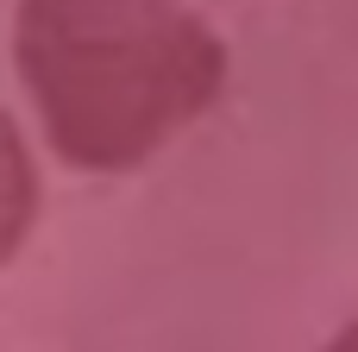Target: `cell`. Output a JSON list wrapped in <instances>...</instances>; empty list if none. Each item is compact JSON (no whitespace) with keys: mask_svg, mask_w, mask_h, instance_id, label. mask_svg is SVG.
<instances>
[{"mask_svg":"<svg viewBox=\"0 0 358 352\" xmlns=\"http://www.w3.org/2000/svg\"><path fill=\"white\" fill-rule=\"evenodd\" d=\"M38 202H44V189H38L31 145H25V132L13 126V113L0 107V265L19 258V246L31 239Z\"/></svg>","mask_w":358,"mask_h":352,"instance_id":"obj_2","label":"cell"},{"mask_svg":"<svg viewBox=\"0 0 358 352\" xmlns=\"http://www.w3.org/2000/svg\"><path fill=\"white\" fill-rule=\"evenodd\" d=\"M13 69L69 170L126 176L220 101L227 44L182 0H19Z\"/></svg>","mask_w":358,"mask_h":352,"instance_id":"obj_1","label":"cell"},{"mask_svg":"<svg viewBox=\"0 0 358 352\" xmlns=\"http://www.w3.org/2000/svg\"><path fill=\"white\" fill-rule=\"evenodd\" d=\"M321 352H358V321H346V328H340V334H334Z\"/></svg>","mask_w":358,"mask_h":352,"instance_id":"obj_3","label":"cell"}]
</instances>
